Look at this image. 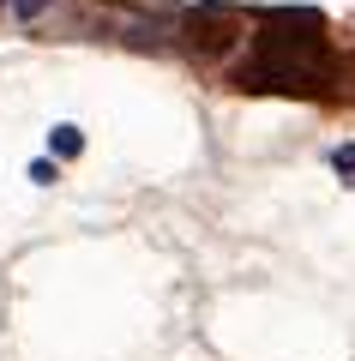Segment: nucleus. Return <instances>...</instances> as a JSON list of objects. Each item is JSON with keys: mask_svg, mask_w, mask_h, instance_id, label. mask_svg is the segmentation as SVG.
Wrapping results in <instances>:
<instances>
[{"mask_svg": "<svg viewBox=\"0 0 355 361\" xmlns=\"http://www.w3.org/2000/svg\"><path fill=\"white\" fill-rule=\"evenodd\" d=\"M49 145H54L61 157H78V145H85V139H78V127H54V133H49Z\"/></svg>", "mask_w": 355, "mask_h": 361, "instance_id": "7ed1b4c3", "label": "nucleus"}, {"mask_svg": "<svg viewBox=\"0 0 355 361\" xmlns=\"http://www.w3.org/2000/svg\"><path fill=\"white\" fill-rule=\"evenodd\" d=\"M181 30H187V49H199V54H223L229 42L247 37V25H241L235 6H193V13L181 18Z\"/></svg>", "mask_w": 355, "mask_h": 361, "instance_id": "f03ea898", "label": "nucleus"}, {"mask_svg": "<svg viewBox=\"0 0 355 361\" xmlns=\"http://www.w3.org/2000/svg\"><path fill=\"white\" fill-rule=\"evenodd\" d=\"M6 6H13V18H25V25H30V18H42V13H49L54 0H6Z\"/></svg>", "mask_w": 355, "mask_h": 361, "instance_id": "39448f33", "label": "nucleus"}, {"mask_svg": "<svg viewBox=\"0 0 355 361\" xmlns=\"http://www.w3.org/2000/svg\"><path fill=\"white\" fill-rule=\"evenodd\" d=\"M331 169H337V175L355 187V145H337V151H331Z\"/></svg>", "mask_w": 355, "mask_h": 361, "instance_id": "20e7f679", "label": "nucleus"}, {"mask_svg": "<svg viewBox=\"0 0 355 361\" xmlns=\"http://www.w3.org/2000/svg\"><path fill=\"white\" fill-rule=\"evenodd\" d=\"M337 85L331 25L313 6H271L253 18L247 61L235 66V90H283V97H325Z\"/></svg>", "mask_w": 355, "mask_h": 361, "instance_id": "f257e3e1", "label": "nucleus"}, {"mask_svg": "<svg viewBox=\"0 0 355 361\" xmlns=\"http://www.w3.org/2000/svg\"><path fill=\"white\" fill-rule=\"evenodd\" d=\"M349 85H355V54H349Z\"/></svg>", "mask_w": 355, "mask_h": 361, "instance_id": "423d86ee", "label": "nucleus"}]
</instances>
